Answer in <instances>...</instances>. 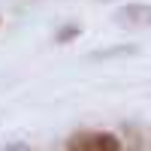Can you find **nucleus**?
<instances>
[{
    "label": "nucleus",
    "instance_id": "obj_3",
    "mask_svg": "<svg viewBox=\"0 0 151 151\" xmlns=\"http://www.w3.org/2000/svg\"><path fill=\"white\" fill-rule=\"evenodd\" d=\"M124 55H136V45H115V48H103L94 52L91 60H109V58H124Z\"/></svg>",
    "mask_w": 151,
    "mask_h": 151
},
{
    "label": "nucleus",
    "instance_id": "obj_4",
    "mask_svg": "<svg viewBox=\"0 0 151 151\" xmlns=\"http://www.w3.org/2000/svg\"><path fill=\"white\" fill-rule=\"evenodd\" d=\"M79 33H82V27H79V24H67V27H60V33L55 36V42H60V45H64V42L76 40Z\"/></svg>",
    "mask_w": 151,
    "mask_h": 151
},
{
    "label": "nucleus",
    "instance_id": "obj_1",
    "mask_svg": "<svg viewBox=\"0 0 151 151\" xmlns=\"http://www.w3.org/2000/svg\"><path fill=\"white\" fill-rule=\"evenodd\" d=\"M121 139L109 130H85V133H73L67 139L70 151H121Z\"/></svg>",
    "mask_w": 151,
    "mask_h": 151
},
{
    "label": "nucleus",
    "instance_id": "obj_2",
    "mask_svg": "<svg viewBox=\"0 0 151 151\" xmlns=\"http://www.w3.org/2000/svg\"><path fill=\"white\" fill-rule=\"evenodd\" d=\"M115 18L124 27H151V6L148 3H127L115 12Z\"/></svg>",
    "mask_w": 151,
    "mask_h": 151
}]
</instances>
